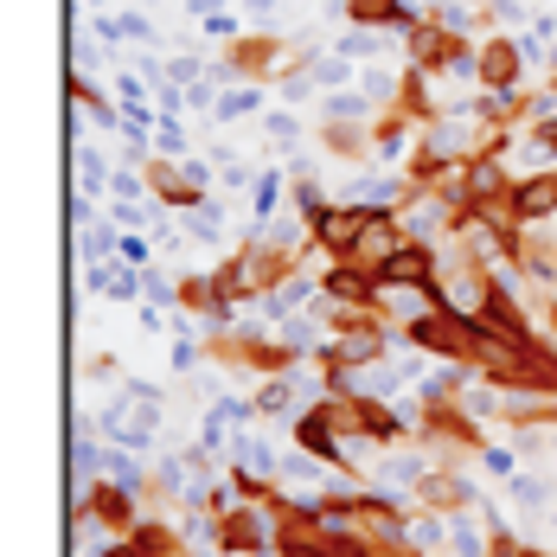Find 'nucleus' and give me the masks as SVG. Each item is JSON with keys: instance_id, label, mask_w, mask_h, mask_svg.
<instances>
[{"instance_id": "25", "label": "nucleus", "mask_w": 557, "mask_h": 557, "mask_svg": "<svg viewBox=\"0 0 557 557\" xmlns=\"http://www.w3.org/2000/svg\"><path fill=\"white\" fill-rule=\"evenodd\" d=\"M474 461H481L487 474H500V481H512V474H519V461H512V448H506V443H487Z\"/></svg>"}, {"instance_id": "6", "label": "nucleus", "mask_w": 557, "mask_h": 557, "mask_svg": "<svg viewBox=\"0 0 557 557\" xmlns=\"http://www.w3.org/2000/svg\"><path fill=\"white\" fill-rule=\"evenodd\" d=\"M366 224H372V212H366V206H346V199H334V206H327V212L314 219V244H321V250H327L334 263H346Z\"/></svg>"}, {"instance_id": "16", "label": "nucleus", "mask_w": 557, "mask_h": 557, "mask_svg": "<svg viewBox=\"0 0 557 557\" xmlns=\"http://www.w3.org/2000/svg\"><path fill=\"white\" fill-rule=\"evenodd\" d=\"M173 219H180V237H206V244L224 237V206L219 199H199V206H186V212H173Z\"/></svg>"}, {"instance_id": "8", "label": "nucleus", "mask_w": 557, "mask_h": 557, "mask_svg": "<svg viewBox=\"0 0 557 557\" xmlns=\"http://www.w3.org/2000/svg\"><path fill=\"white\" fill-rule=\"evenodd\" d=\"M314 110H321V128H327V122H346V128H372V122L385 115L379 103H372V97H366V90H359V84H352V90H334V97H321Z\"/></svg>"}, {"instance_id": "13", "label": "nucleus", "mask_w": 557, "mask_h": 557, "mask_svg": "<svg viewBox=\"0 0 557 557\" xmlns=\"http://www.w3.org/2000/svg\"><path fill=\"white\" fill-rule=\"evenodd\" d=\"M115 250H122V224H115L110 212L77 231V257H84V263H115Z\"/></svg>"}, {"instance_id": "3", "label": "nucleus", "mask_w": 557, "mask_h": 557, "mask_svg": "<svg viewBox=\"0 0 557 557\" xmlns=\"http://www.w3.org/2000/svg\"><path fill=\"white\" fill-rule=\"evenodd\" d=\"M410 500L430 506V512H481V487H474V474H468V468H455V461H436Z\"/></svg>"}, {"instance_id": "29", "label": "nucleus", "mask_w": 557, "mask_h": 557, "mask_svg": "<svg viewBox=\"0 0 557 557\" xmlns=\"http://www.w3.org/2000/svg\"><path fill=\"white\" fill-rule=\"evenodd\" d=\"M244 13H257V20H270V13H276V0H244Z\"/></svg>"}, {"instance_id": "7", "label": "nucleus", "mask_w": 557, "mask_h": 557, "mask_svg": "<svg viewBox=\"0 0 557 557\" xmlns=\"http://www.w3.org/2000/svg\"><path fill=\"white\" fill-rule=\"evenodd\" d=\"M321 295L334 308H379V276L359 270V263H327L321 270Z\"/></svg>"}, {"instance_id": "12", "label": "nucleus", "mask_w": 557, "mask_h": 557, "mask_svg": "<svg viewBox=\"0 0 557 557\" xmlns=\"http://www.w3.org/2000/svg\"><path fill=\"white\" fill-rule=\"evenodd\" d=\"M359 90L391 115L397 103H404V64H359Z\"/></svg>"}, {"instance_id": "10", "label": "nucleus", "mask_w": 557, "mask_h": 557, "mask_svg": "<svg viewBox=\"0 0 557 557\" xmlns=\"http://www.w3.org/2000/svg\"><path fill=\"white\" fill-rule=\"evenodd\" d=\"M391 46H404V39H397V33H372V26H346V33L334 39V52L352 58V64H379Z\"/></svg>"}, {"instance_id": "17", "label": "nucleus", "mask_w": 557, "mask_h": 557, "mask_svg": "<svg viewBox=\"0 0 557 557\" xmlns=\"http://www.w3.org/2000/svg\"><path fill=\"white\" fill-rule=\"evenodd\" d=\"M308 71H314L321 97H334V90H352V84H359V64H352V58H339V52H321Z\"/></svg>"}, {"instance_id": "30", "label": "nucleus", "mask_w": 557, "mask_h": 557, "mask_svg": "<svg viewBox=\"0 0 557 557\" xmlns=\"http://www.w3.org/2000/svg\"><path fill=\"white\" fill-rule=\"evenodd\" d=\"M77 7H84V13H115L110 0H77Z\"/></svg>"}, {"instance_id": "23", "label": "nucleus", "mask_w": 557, "mask_h": 557, "mask_svg": "<svg viewBox=\"0 0 557 557\" xmlns=\"http://www.w3.org/2000/svg\"><path fill=\"white\" fill-rule=\"evenodd\" d=\"M128 270H154V237L148 231H122V250H115Z\"/></svg>"}, {"instance_id": "18", "label": "nucleus", "mask_w": 557, "mask_h": 557, "mask_svg": "<svg viewBox=\"0 0 557 557\" xmlns=\"http://www.w3.org/2000/svg\"><path fill=\"white\" fill-rule=\"evenodd\" d=\"M270 90H276V97L288 103V110H295V103H321V84H314V71H308V64H295V71H282V77L270 84Z\"/></svg>"}, {"instance_id": "19", "label": "nucleus", "mask_w": 557, "mask_h": 557, "mask_svg": "<svg viewBox=\"0 0 557 557\" xmlns=\"http://www.w3.org/2000/svg\"><path fill=\"white\" fill-rule=\"evenodd\" d=\"M532 20H539V13H532L525 0H494V7H487V33H512V39H519Z\"/></svg>"}, {"instance_id": "5", "label": "nucleus", "mask_w": 557, "mask_h": 557, "mask_svg": "<svg viewBox=\"0 0 557 557\" xmlns=\"http://www.w3.org/2000/svg\"><path fill=\"white\" fill-rule=\"evenodd\" d=\"M525 52L512 33H487L481 39V90H525Z\"/></svg>"}, {"instance_id": "27", "label": "nucleus", "mask_w": 557, "mask_h": 557, "mask_svg": "<svg viewBox=\"0 0 557 557\" xmlns=\"http://www.w3.org/2000/svg\"><path fill=\"white\" fill-rule=\"evenodd\" d=\"M71 224H77V231H84V224H97V206H90L84 193H71Z\"/></svg>"}, {"instance_id": "11", "label": "nucleus", "mask_w": 557, "mask_h": 557, "mask_svg": "<svg viewBox=\"0 0 557 557\" xmlns=\"http://www.w3.org/2000/svg\"><path fill=\"white\" fill-rule=\"evenodd\" d=\"M270 110V84H231L219 97V110H212V122L219 128H231V122H244V115H263Z\"/></svg>"}, {"instance_id": "14", "label": "nucleus", "mask_w": 557, "mask_h": 557, "mask_svg": "<svg viewBox=\"0 0 557 557\" xmlns=\"http://www.w3.org/2000/svg\"><path fill=\"white\" fill-rule=\"evenodd\" d=\"M321 148H327V161H372V128H346V122H327L321 128Z\"/></svg>"}, {"instance_id": "21", "label": "nucleus", "mask_w": 557, "mask_h": 557, "mask_svg": "<svg viewBox=\"0 0 557 557\" xmlns=\"http://www.w3.org/2000/svg\"><path fill=\"white\" fill-rule=\"evenodd\" d=\"M148 97H154V84L122 64V71H115V103H122V110H148Z\"/></svg>"}, {"instance_id": "9", "label": "nucleus", "mask_w": 557, "mask_h": 557, "mask_svg": "<svg viewBox=\"0 0 557 557\" xmlns=\"http://www.w3.org/2000/svg\"><path fill=\"white\" fill-rule=\"evenodd\" d=\"M282 199H288V168H276V161H270V168L257 173V186H250V224L282 219V212H288Z\"/></svg>"}, {"instance_id": "2", "label": "nucleus", "mask_w": 557, "mask_h": 557, "mask_svg": "<svg viewBox=\"0 0 557 557\" xmlns=\"http://www.w3.org/2000/svg\"><path fill=\"white\" fill-rule=\"evenodd\" d=\"M97 436L110 448H128V455H148V448L161 443V404H128V397H115L97 410Z\"/></svg>"}, {"instance_id": "28", "label": "nucleus", "mask_w": 557, "mask_h": 557, "mask_svg": "<svg viewBox=\"0 0 557 557\" xmlns=\"http://www.w3.org/2000/svg\"><path fill=\"white\" fill-rule=\"evenodd\" d=\"M532 135H539V148H552V168H557V122H539Z\"/></svg>"}, {"instance_id": "26", "label": "nucleus", "mask_w": 557, "mask_h": 557, "mask_svg": "<svg viewBox=\"0 0 557 557\" xmlns=\"http://www.w3.org/2000/svg\"><path fill=\"white\" fill-rule=\"evenodd\" d=\"M180 173H186V186H193V193H212V161L186 154V161H180Z\"/></svg>"}, {"instance_id": "32", "label": "nucleus", "mask_w": 557, "mask_h": 557, "mask_svg": "<svg viewBox=\"0 0 557 557\" xmlns=\"http://www.w3.org/2000/svg\"><path fill=\"white\" fill-rule=\"evenodd\" d=\"M128 7H161V0H128Z\"/></svg>"}, {"instance_id": "15", "label": "nucleus", "mask_w": 557, "mask_h": 557, "mask_svg": "<svg viewBox=\"0 0 557 557\" xmlns=\"http://www.w3.org/2000/svg\"><path fill=\"white\" fill-rule=\"evenodd\" d=\"M263 135H270V148H282V154H295L301 141H308V122L288 110V103H270L263 110Z\"/></svg>"}, {"instance_id": "24", "label": "nucleus", "mask_w": 557, "mask_h": 557, "mask_svg": "<svg viewBox=\"0 0 557 557\" xmlns=\"http://www.w3.org/2000/svg\"><path fill=\"white\" fill-rule=\"evenodd\" d=\"M154 154H168V161H186V154H193L186 122H161V128H154Z\"/></svg>"}, {"instance_id": "20", "label": "nucleus", "mask_w": 557, "mask_h": 557, "mask_svg": "<svg viewBox=\"0 0 557 557\" xmlns=\"http://www.w3.org/2000/svg\"><path fill=\"white\" fill-rule=\"evenodd\" d=\"M506 487H512V500L525 506V512H552V481L545 474H512Z\"/></svg>"}, {"instance_id": "4", "label": "nucleus", "mask_w": 557, "mask_h": 557, "mask_svg": "<svg viewBox=\"0 0 557 557\" xmlns=\"http://www.w3.org/2000/svg\"><path fill=\"white\" fill-rule=\"evenodd\" d=\"M506 219L519 224V231H545V224H557V168H545V173H525V180H512Z\"/></svg>"}, {"instance_id": "22", "label": "nucleus", "mask_w": 557, "mask_h": 557, "mask_svg": "<svg viewBox=\"0 0 557 557\" xmlns=\"http://www.w3.org/2000/svg\"><path fill=\"white\" fill-rule=\"evenodd\" d=\"M199 39H206V52L212 58L224 52V39L237 46V39H244V33H237V7H231V13H212V20H199Z\"/></svg>"}, {"instance_id": "1", "label": "nucleus", "mask_w": 557, "mask_h": 557, "mask_svg": "<svg viewBox=\"0 0 557 557\" xmlns=\"http://www.w3.org/2000/svg\"><path fill=\"white\" fill-rule=\"evenodd\" d=\"M295 270H301V263H295L282 244H270L263 231H244V244H237L224 263H212V276H219V295L231 301V308H237V301H263V295H270L276 282H288Z\"/></svg>"}, {"instance_id": "31", "label": "nucleus", "mask_w": 557, "mask_h": 557, "mask_svg": "<svg viewBox=\"0 0 557 557\" xmlns=\"http://www.w3.org/2000/svg\"><path fill=\"white\" fill-rule=\"evenodd\" d=\"M545 77H557V46H552V52H545Z\"/></svg>"}]
</instances>
